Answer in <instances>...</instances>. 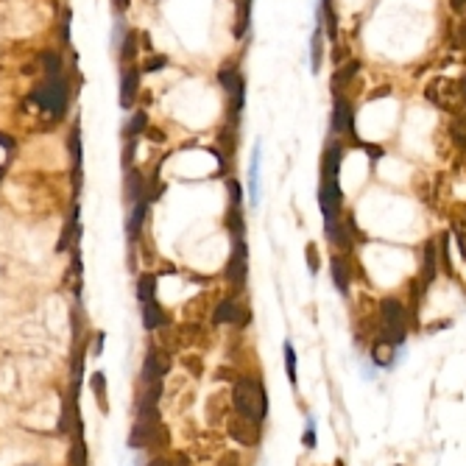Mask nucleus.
<instances>
[{"mask_svg": "<svg viewBox=\"0 0 466 466\" xmlns=\"http://www.w3.org/2000/svg\"><path fill=\"white\" fill-rule=\"evenodd\" d=\"M137 299H140V305H148L156 299V277L154 274H143L137 280Z\"/></svg>", "mask_w": 466, "mask_h": 466, "instance_id": "obj_17", "label": "nucleus"}, {"mask_svg": "<svg viewBox=\"0 0 466 466\" xmlns=\"http://www.w3.org/2000/svg\"><path fill=\"white\" fill-rule=\"evenodd\" d=\"M246 274H249V249H246V241L243 235L235 238V246H232V257L226 263V280L232 285H243L246 282Z\"/></svg>", "mask_w": 466, "mask_h": 466, "instance_id": "obj_6", "label": "nucleus"}, {"mask_svg": "<svg viewBox=\"0 0 466 466\" xmlns=\"http://www.w3.org/2000/svg\"><path fill=\"white\" fill-rule=\"evenodd\" d=\"M435 274H438V246H435V241H427L424 249H421V274H419V280L424 285H430L435 280Z\"/></svg>", "mask_w": 466, "mask_h": 466, "instance_id": "obj_8", "label": "nucleus"}, {"mask_svg": "<svg viewBox=\"0 0 466 466\" xmlns=\"http://www.w3.org/2000/svg\"><path fill=\"white\" fill-rule=\"evenodd\" d=\"M452 235L458 243V255L466 260V218H460V215L452 218Z\"/></svg>", "mask_w": 466, "mask_h": 466, "instance_id": "obj_20", "label": "nucleus"}, {"mask_svg": "<svg viewBox=\"0 0 466 466\" xmlns=\"http://www.w3.org/2000/svg\"><path fill=\"white\" fill-rule=\"evenodd\" d=\"M148 204H151V198H143V201L131 204V215H129V226H126L129 238H137V235H140L143 220H145V212H148Z\"/></svg>", "mask_w": 466, "mask_h": 466, "instance_id": "obj_15", "label": "nucleus"}, {"mask_svg": "<svg viewBox=\"0 0 466 466\" xmlns=\"http://www.w3.org/2000/svg\"><path fill=\"white\" fill-rule=\"evenodd\" d=\"M31 101L51 112L54 118H62L67 106V81L62 76H45V81L31 93Z\"/></svg>", "mask_w": 466, "mask_h": 466, "instance_id": "obj_4", "label": "nucleus"}, {"mask_svg": "<svg viewBox=\"0 0 466 466\" xmlns=\"http://www.w3.org/2000/svg\"><path fill=\"white\" fill-rule=\"evenodd\" d=\"M249 195H252V207H257L260 201V143L252 151V162H249Z\"/></svg>", "mask_w": 466, "mask_h": 466, "instance_id": "obj_13", "label": "nucleus"}, {"mask_svg": "<svg viewBox=\"0 0 466 466\" xmlns=\"http://www.w3.org/2000/svg\"><path fill=\"white\" fill-rule=\"evenodd\" d=\"M90 385H93V394H95V399H98L101 410H106V380H104V374H101V371H95V374H93V380H90Z\"/></svg>", "mask_w": 466, "mask_h": 466, "instance_id": "obj_22", "label": "nucleus"}, {"mask_svg": "<svg viewBox=\"0 0 466 466\" xmlns=\"http://www.w3.org/2000/svg\"><path fill=\"white\" fill-rule=\"evenodd\" d=\"M115 6H118V12H126L129 9V0H115Z\"/></svg>", "mask_w": 466, "mask_h": 466, "instance_id": "obj_32", "label": "nucleus"}, {"mask_svg": "<svg viewBox=\"0 0 466 466\" xmlns=\"http://www.w3.org/2000/svg\"><path fill=\"white\" fill-rule=\"evenodd\" d=\"M452 40H455V45H458V48H463V51H466V17H463V20L455 26V34H452Z\"/></svg>", "mask_w": 466, "mask_h": 466, "instance_id": "obj_27", "label": "nucleus"}, {"mask_svg": "<svg viewBox=\"0 0 466 466\" xmlns=\"http://www.w3.org/2000/svg\"><path fill=\"white\" fill-rule=\"evenodd\" d=\"M232 399H235V408L243 419L263 421L266 413H268V394H266L260 380H252V377L238 380L235 391H232Z\"/></svg>", "mask_w": 466, "mask_h": 466, "instance_id": "obj_2", "label": "nucleus"}, {"mask_svg": "<svg viewBox=\"0 0 466 466\" xmlns=\"http://www.w3.org/2000/svg\"><path fill=\"white\" fill-rule=\"evenodd\" d=\"M321 40H324V29L319 26L316 34H313V70H316V73H319V67H321V54H324V51H321V48H324Z\"/></svg>", "mask_w": 466, "mask_h": 466, "instance_id": "obj_23", "label": "nucleus"}, {"mask_svg": "<svg viewBox=\"0 0 466 466\" xmlns=\"http://www.w3.org/2000/svg\"><path fill=\"white\" fill-rule=\"evenodd\" d=\"M165 65H168V59L156 54V56H151V59H148V62L143 65V73H156V70H162Z\"/></svg>", "mask_w": 466, "mask_h": 466, "instance_id": "obj_26", "label": "nucleus"}, {"mask_svg": "<svg viewBox=\"0 0 466 466\" xmlns=\"http://www.w3.org/2000/svg\"><path fill=\"white\" fill-rule=\"evenodd\" d=\"M215 321L218 324H243L246 321V310L235 299H223L215 307Z\"/></svg>", "mask_w": 466, "mask_h": 466, "instance_id": "obj_9", "label": "nucleus"}, {"mask_svg": "<svg viewBox=\"0 0 466 466\" xmlns=\"http://www.w3.org/2000/svg\"><path fill=\"white\" fill-rule=\"evenodd\" d=\"M441 327H449V321H435V324L427 327V332H435V330H441Z\"/></svg>", "mask_w": 466, "mask_h": 466, "instance_id": "obj_30", "label": "nucleus"}, {"mask_svg": "<svg viewBox=\"0 0 466 466\" xmlns=\"http://www.w3.org/2000/svg\"><path fill=\"white\" fill-rule=\"evenodd\" d=\"M460 90H463V95H466V76L460 79Z\"/></svg>", "mask_w": 466, "mask_h": 466, "instance_id": "obj_34", "label": "nucleus"}, {"mask_svg": "<svg viewBox=\"0 0 466 466\" xmlns=\"http://www.w3.org/2000/svg\"><path fill=\"white\" fill-rule=\"evenodd\" d=\"M424 95H427V101H430L433 106H438L441 112L460 115V112L466 109V95H463V90H460V81H452V79L438 76V79H433V81L427 84Z\"/></svg>", "mask_w": 466, "mask_h": 466, "instance_id": "obj_3", "label": "nucleus"}, {"mask_svg": "<svg viewBox=\"0 0 466 466\" xmlns=\"http://www.w3.org/2000/svg\"><path fill=\"white\" fill-rule=\"evenodd\" d=\"M302 444H305L307 449H316V419H313V416L307 419V427H305V435H302Z\"/></svg>", "mask_w": 466, "mask_h": 466, "instance_id": "obj_24", "label": "nucleus"}, {"mask_svg": "<svg viewBox=\"0 0 466 466\" xmlns=\"http://www.w3.org/2000/svg\"><path fill=\"white\" fill-rule=\"evenodd\" d=\"M330 274H332V282L341 294H349V280H352V268H349V260L344 255H335L330 260Z\"/></svg>", "mask_w": 466, "mask_h": 466, "instance_id": "obj_10", "label": "nucleus"}, {"mask_svg": "<svg viewBox=\"0 0 466 466\" xmlns=\"http://www.w3.org/2000/svg\"><path fill=\"white\" fill-rule=\"evenodd\" d=\"M140 76H143V70L137 65H126L123 79H120V106L123 109H131V104L137 98V90H140Z\"/></svg>", "mask_w": 466, "mask_h": 466, "instance_id": "obj_7", "label": "nucleus"}, {"mask_svg": "<svg viewBox=\"0 0 466 466\" xmlns=\"http://www.w3.org/2000/svg\"><path fill=\"white\" fill-rule=\"evenodd\" d=\"M449 9H452L458 17H466V0H449Z\"/></svg>", "mask_w": 466, "mask_h": 466, "instance_id": "obj_29", "label": "nucleus"}, {"mask_svg": "<svg viewBox=\"0 0 466 466\" xmlns=\"http://www.w3.org/2000/svg\"><path fill=\"white\" fill-rule=\"evenodd\" d=\"M377 319H380L377 341H383L388 346H402L408 338V324H410L408 307L396 296H385L377 305Z\"/></svg>", "mask_w": 466, "mask_h": 466, "instance_id": "obj_1", "label": "nucleus"}, {"mask_svg": "<svg viewBox=\"0 0 466 466\" xmlns=\"http://www.w3.org/2000/svg\"><path fill=\"white\" fill-rule=\"evenodd\" d=\"M232 435H235L238 441H243V444H257L260 441V421H252V419L235 421V424H232Z\"/></svg>", "mask_w": 466, "mask_h": 466, "instance_id": "obj_14", "label": "nucleus"}, {"mask_svg": "<svg viewBox=\"0 0 466 466\" xmlns=\"http://www.w3.org/2000/svg\"><path fill=\"white\" fill-rule=\"evenodd\" d=\"M335 134H346L355 145H360V140L355 137V109L349 104V98L335 95V106H332V120H330Z\"/></svg>", "mask_w": 466, "mask_h": 466, "instance_id": "obj_5", "label": "nucleus"}, {"mask_svg": "<svg viewBox=\"0 0 466 466\" xmlns=\"http://www.w3.org/2000/svg\"><path fill=\"white\" fill-rule=\"evenodd\" d=\"M0 145H3V148H15V140H9L6 134H0Z\"/></svg>", "mask_w": 466, "mask_h": 466, "instance_id": "obj_31", "label": "nucleus"}, {"mask_svg": "<svg viewBox=\"0 0 466 466\" xmlns=\"http://www.w3.org/2000/svg\"><path fill=\"white\" fill-rule=\"evenodd\" d=\"M148 466H170V463H168V460H151Z\"/></svg>", "mask_w": 466, "mask_h": 466, "instance_id": "obj_33", "label": "nucleus"}, {"mask_svg": "<svg viewBox=\"0 0 466 466\" xmlns=\"http://www.w3.org/2000/svg\"><path fill=\"white\" fill-rule=\"evenodd\" d=\"M282 352H285V371H288V380H291V385H299V369H296V349H294V344L285 341Z\"/></svg>", "mask_w": 466, "mask_h": 466, "instance_id": "obj_19", "label": "nucleus"}, {"mask_svg": "<svg viewBox=\"0 0 466 466\" xmlns=\"http://www.w3.org/2000/svg\"><path fill=\"white\" fill-rule=\"evenodd\" d=\"M162 324H165V313H162V307L156 305V299L148 302V305H143V327H145V330H159Z\"/></svg>", "mask_w": 466, "mask_h": 466, "instance_id": "obj_16", "label": "nucleus"}, {"mask_svg": "<svg viewBox=\"0 0 466 466\" xmlns=\"http://www.w3.org/2000/svg\"><path fill=\"white\" fill-rule=\"evenodd\" d=\"M360 148H363V151L369 154V159H371V162H380V159L385 156V151H383L380 145H369V143H360Z\"/></svg>", "mask_w": 466, "mask_h": 466, "instance_id": "obj_28", "label": "nucleus"}, {"mask_svg": "<svg viewBox=\"0 0 466 466\" xmlns=\"http://www.w3.org/2000/svg\"><path fill=\"white\" fill-rule=\"evenodd\" d=\"M143 131H148V118H145V112H134V118L126 126V137H131V143H134Z\"/></svg>", "mask_w": 466, "mask_h": 466, "instance_id": "obj_21", "label": "nucleus"}, {"mask_svg": "<svg viewBox=\"0 0 466 466\" xmlns=\"http://www.w3.org/2000/svg\"><path fill=\"white\" fill-rule=\"evenodd\" d=\"M360 73V62L357 59H352V62H346V65H341L335 73H332V90H335V95H341L344 93V87H349V81H355V76Z\"/></svg>", "mask_w": 466, "mask_h": 466, "instance_id": "obj_12", "label": "nucleus"}, {"mask_svg": "<svg viewBox=\"0 0 466 466\" xmlns=\"http://www.w3.org/2000/svg\"><path fill=\"white\" fill-rule=\"evenodd\" d=\"M170 363L159 355V352H148L145 357V366H143V383H154V380H162L168 374Z\"/></svg>", "mask_w": 466, "mask_h": 466, "instance_id": "obj_11", "label": "nucleus"}, {"mask_svg": "<svg viewBox=\"0 0 466 466\" xmlns=\"http://www.w3.org/2000/svg\"><path fill=\"white\" fill-rule=\"evenodd\" d=\"M305 257H307V266H310V274H319V266H321V257H319V249L310 243L305 249Z\"/></svg>", "mask_w": 466, "mask_h": 466, "instance_id": "obj_25", "label": "nucleus"}, {"mask_svg": "<svg viewBox=\"0 0 466 466\" xmlns=\"http://www.w3.org/2000/svg\"><path fill=\"white\" fill-rule=\"evenodd\" d=\"M435 246H438V266L452 274V260H449V232H441V235L435 238Z\"/></svg>", "mask_w": 466, "mask_h": 466, "instance_id": "obj_18", "label": "nucleus"}]
</instances>
